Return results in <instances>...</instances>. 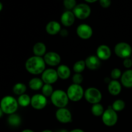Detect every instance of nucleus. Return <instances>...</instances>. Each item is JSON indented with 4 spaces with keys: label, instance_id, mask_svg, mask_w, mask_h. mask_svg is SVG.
<instances>
[{
    "label": "nucleus",
    "instance_id": "f257e3e1",
    "mask_svg": "<svg viewBox=\"0 0 132 132\" xmlns=\"http://www.w3.org/2000/svg\"><path fill=\"white\" fill-rule=\"evenodd\" d=\"M25 68L32 75L41 74L46 69V63L43 57L34 55L30 57L25 62Z\"/></svg>",
    "mask_w": 132,
    "mask_h": 132
},
{
    "label": "nucleus",
    "instance_id": "f03ea898",
    "mask_svg": "<svg viewBox=\"0 0 132 132\" xmlns=\"http://www.w3.org/2000/svg\"><path fill=\"white\" fill-rule=\"evenodd\" d=\"M19 104L18 100L11 95L4 96L0 101V107L5 114L11 115L18 110Z\"/></svg>",
    "mask_w": 132,
    "mask_h": 132
},
{
    "label": "nucleus",
    "instance_id": "7ed1b4c3",
    "mask_svg": "<svg viewBox=\"0 0 132 132\" xmlns=\"http://www.w3.org/2000/svg\"><path fill=\"white\" fill-rule=\"evenodd\" d=\"M50 99L52 103L58 108H65L70 101L67 92L62 90H54Z\"/></svg>",
    "mask_w": 132,
    "mask_h": 132
},
{
    "label": "nucleus",
    "instance_id": "20e7f679",
    "mask_svg": "<svg viewBox=\"0 0 132 132\" xmlns=\"http://www.w3.org/2000/svg\"><path fill=\"white\" fill-rule=\"evenodd\" d=\"M67 94L70 101H72L73 102H77L81 100L83 97L85 91L81 85L73 83L68 86Z\"/></svg>",
    "mask_w": 132,
    "mask_h": 132
},
{
    "label": "nucleus",
    "instance_id": "39448f33",
    "mask_svg": "<svg viewBox=\"0 0 132 132\" xmlns=\"http://www.w3.org/2000/svg\"><path fill=\"white\" fill-rule=\"evenodd\" d=\"M84 97L88 103L94 104L100 103L103 95L99 89L95 87H90L85 91Z\"/></svg>",
    "mask_w": 132,
    "mask_h": 132
},
{
    "label": "nucleus",
    "instance_id": "423d86ee",
    "mask_svg": "<svg viewBox=\"0 0 132 132\" xmlns=\"http://www.w3.org/2000/svg\"><path fill=\"white\" fill-rule=\"evenodd\" d=\"M114 52L117 57L122 59L130 58L132 55V48L127 43L120 42L115 46Z\"/></svg>",
    "mask_w": 132,
    "mask_h": 132
},
{
    "label": "nucleus",
    "instance_id": "0eeeda50",
    "mask_svg": "<svg viewBox=\"0 0 132 132\" xmlns=\"http://www.w3.org/2000/svg\"><path fill=\"white\" fill-rule=\"evenodd\" d=\"M102 121L106 126H113L118 121V115L116 111L113 110L112 106H109L108 109L104 110L102 116Z\"/></svg>",
    "mask_w": 132,
    "mask_h": 132
},
{
    "label": "nucleus",
    "instance_id": "6e6552de",
    "mask_svg": "<svg viewBox=\"0 0 132 132\" xmlns=\"http://www.w3.org/2000/svg\"><path fill=\"white\" fill-rule=\"evenodd\" d=\"M76 18L79 19H86L91 14V8L87 3H79L76 5L73 10Z\"/></svg>",
    "mask_w": 132,
    "mask_h": 132
},
{
    "label": "nucleus",
    "instance_id": "1a4fd4ad",
    "mask_svg": "<svg viewBox=\"0 0 132 132\" xmlns=\"http://www.w3.org/2000/svg\"><path fill=\"white\" fill-rule=\"evenodd\" d=\"M47 104V99L42 94H36L31 97L30 105L37 110L44 109Z\"/></svg>",
    "mask_w": 132,
    "mask_h": 132
},
{
    "label": "nucleus",
    "instance_id": "9d476101",
    "mask_svg": "<svg viewBox=\"0 0 132 132\" xmlns=\"http://www.w3.org/2000/svg\"><path fill=\"white\" fill-rule=\"evenodd\" d=\"M58 75L56 70L54 68H48L41 73V79L45 84L52 85L57 81Z\"/></svg>",
    "mask_w": 132,
    "mask_h": 132
},
{
    "label": "nucleus",
    "instance_id": "9b49d317",
    "mask_svg": "<svg viewBox=\"0 0 132 132\" xmlns=\"http://www.w3.org/2000/svg\"><path fill=\"white\" fill-rule=\"evenodd\" d=\"M55 117L59 122L67 124L72 121V116L68 109L66 108H58L55 112Z\"/></svg>",
    "mask_w": 132,
    "mask_h": 132
},
{
    "label": "nucleus",
    "instance_id": "f8f14e48",
    "mask_svg": "<svg viewBox=\"0 0 132 132\" xmlns=\"http://www.w3.org/2000/svg\"><path fill=\"white\" fill-rule=\"evenodd\" d=\"M76 33L82 39H88L92 36L93 29L89 24L82 23L77 27Z\"/></svg>",
    "mask_w": 132,
    "mask_h": 132
},
{
    "label": "nucleus",
    "instance_id": "ddd939ff",
    "mask_svg": "<svg viewBox=\"0 0 132 132\" xmlns=\"http://www.w3.org/2000/svg\"><path fill=\"white\" fill-rule=\"evenodd\" d=\"M44 61L47 65L55 67L60 64L61 58L59 54L55 52H48L43 56Z\"/></svg>",
    "mask_w": 132,
    "mask_h": 132
},
{
    "label": "nucleus",
    "instance_id": "4468645a",
    "mask_svg": "<svg viewBox=\"0 0 132 132\" xmlns=\"http://www.w3.org/2000/svg\"><path fill=\"white\" fill-rule=\"evenodd\" d=\"M76 16L72 10H66L61 15V23L66 27L72 26L76 20Z\"/></svg>",
    "mask_w": 132,
    "mask_h": 132
},
{
    "label": "nucleus",
    "instance_id": "2eb2a0df",
    "mask_svg": "<svg viewBox=\"0 0 132 132\" xmlns=\"http://www.w3.org/2000/svg\"><path fill=\"white\" fill-rule=\"evenodd\" d=\"M96 55L101 61H106L110 58L112 55V50L108 45H101L97 48Z\"/></svg>",
    "mask_w": 132,
    "mask_h": 132
},
{
    "label": "nucleus",
    "instance_id": "dca6fc26",
    "mask_svg": "<svg viewBox=\"0 0 132 132\" xmlns=\"http://www.w3.org/2000/svg\"><path fill=\"white\" fill-rule=\"evenodd\" d=\"M85 61L86 63V67L92 70L98 69L101 64V62L99 58L95 55H89Z\"/></svg>",
    "mask_w": 132,
    "mask_h": 132
},
{
    "label": "nucleus",
    "instance_id": "f3484780",
    "mask_svg": "<svg viewBox=\"0 0 132 132\" xmlns=\"http://www.w3.org/2000/svg\"><path fill=\"white\" fill-rule=\"evenodd\" d=\"M45 30L49 35L54 36L60 32L61 30V27L59 22L56 21H51L47 23L46 27H45Z\"/></svg>",
    "mask_w": 132,
    "mask_h": 132
},
{
    "label": "nucleus",
    "instance_id": "a211bd4d",
    "mask_svg": "<svg viewBox=\"0 0 132 132\" xmlns=\"http://www.w3.org/2000/svg\"><path fill=\"white\" fill-rule=\"evenodd\" d=\"M108 90L111 95L114 96L118 95L122 90V85L117 80H111L108 83Z\"/></svg>",
    "mask_w": 132,
    "mask_h": 132
},
{
    "label": "nucleus",
    "instance_id": "6ab92c4d",
    "mask_svg": "<svg viewBox=\"0 0 132 132\" xmlns=\"http://www.w3.org/2000/svg\"><path fill=\"white\" fill-rule=\"evenodd\" d=\"M121 83L125 88H132V70L128 69L123 72L121 77Z\"/></svg>",
    "mask_w": 132,
    "mask_h": 132
},
{
    "label": "nucleus",
    "instance_id": "aec40b11",
    "mask_svg": "<svg viewBox=\"0 0 132 132\" xmlns=\"http://www.w3.org/2000/svg\"><path fill=\"white\" fill-rule=\"evenodd\" d=\"M57 73L59 78L61 79H68L71 75L70 68L66 64H60L57 68Z\"/></svg>",
    "mask_w": 132,
    "mask_h": 132
},
{
    "label": "nucleus",
    "instance_id": "412c9836",
    "mask_svg": "<svg viewBox=\"0 0 132 132\" xmlns=\"http://www.w3.org/2000/svg\"><path fill=\"white\" fill-rule=\"evenodd\" d=\"M33 53L34 55L39 57H42L46 54V46L45 43L42 42H37L34 45Z\"/></svg>",
    "mask_w": 132,
    "mask_h": 132
},
{
    "label": "nucleus",
    "instance_id": "4be33fe9",
    "mask_svg": "<svg viewBox=\"0 0 132 132\" xmlns=\"http://www.w3.org/2000/svg\"><path fill=\"white\" fill-rule=\"evenodd\" d=\"M44 85L43 81H42L41 78L39 77H34L29 81L28 82V86L30 88L34 91L41 90Z\"/></svg>",
    "mask_w": 132,
    "mask_h": 132
},
{
    "label": "nucleus",
    "instance_id": "5701e85b",
    "mask_svg": "<svg viewBox=\"0 0 132 132\" xmlns=\"http://www.w3.org/2000/svg\"><path fill=\"white\" fill-rule=\"evenodd\" d=\"M7 121L9 125L11 126L17 127V126H19L21 123V118L19 115L15 113L9 115L7 119Z\"/></svg>",
    "mask_w": 132,
    "mask_h": 132
},
{
    "label": "nucleus",
    "instance_id": "b1692460",
    "mask_svg": "<svg viewBox=\"0 0 132 132\" xmlns=\"http://www.w3.org/2000/svg\"><path fill=\"white\" fill-rule=\"evenodd\" d=\"M12 91L14 94L19 96L25 94V92L27 91V86L23 82H17L13 86Z\"/></svg>",
    "mask_w": 132,
    "mask_h": 132
},
{
    "label": "nucleus",
    "instance_id": "393cba45",
    "mask_svg": "<svg viewBox=\"0 0 132 132\" xmlns=\"http://www.w3.org/2000/svg\"><path fill=\"white\" fill-rule=\"evenodd\" d=\"M17 100L19 106H21V107H27L31 103V97L27 94L19 95Z\"/></svg>",
    "mask_w": 132,
    "mask_h": 132
},
{
    "label": "nucleus",
    "instance_id": "a878e982",
    "mask_svg": "<svg viewBox=\"0 0 132 132\" xmlns=\"http://www.w3.org/2000/svg\"><path fill=\"white\" fill-rule=\"evenodd\" d=\"M91 112L92 113L94 116H96V117L102 116L104 112V107L100 103H97V104H92V106L91 108Z\"/></svg>",
    "mask_w": 132,
    "mask_h": 132
},
{
    "label": "nucleus",
    "instance_id": "bb28decb",
    "mask_svg": "<svg viewBox=\"0 0 132 132\" xmlns=\"http://www.w3.org/2000/svg\"><path fill=\"white\" fill-rule=\"evenodd\" d=\"M86 63L85 61L79 60L76 61L73 66V70L75 73H81L86 68Z\"/></svg>",
    "mask_w": 132,
    "mask_h": 132
},
{
    "label": "nucleus",
    "instance_id": "cd10ccee",
    "mask_svg": "<svg viewBox=\"0 0 132 132\" xmlns=\"http://www.w3.org/2000/svg\"><path fill=\"white\" fill-rule=\"evenodd\" d=\"M111 106H112V109L116 111V112H121L125 109L126 104H125V101L122 99H117L113 102Z\"/></svg>",
    "mask_w": 132,
    "mask_h": 132
},
{
    "label": "nucleus",
    "instance_id": "c85d7f7f",
    "mask_svg": "<svg viewBox=\"0 0 132 132\" xmlns=\"http://www.w3.org/2000/svg\"><path fill=\"white\" fill-rule=\"evenodd\" d=\"M42 94L45 95L46 97H51L52 94L54 92V89H53L52 86V85H49V84H44L43 86L42 89Z\"/></svg>",
    "mask_w": 132,
    "mask_h": 132
},
{
    "label": "nucleus",
    "instance_id": "c756f323",
    "mask_svg": "<svg viewBox=\"0 0 132 132\" xmlns=\"http://www.w3.org/2000/svg\"><path fill=\"white\" fill-rule=\"evenodd\" d=\"M76 0H63V5L67 10H73L77 5Z\"/></svg>",
    "mask_w": 132,
    "mask_h": 132
},
{
    "label": "nucleus",
    "instance_id": "7c9ffc66",
    "mask_svg": "<svg viewBox=\"0 0 132 132\" xmlns=\"http://www.w3.org/2000/svg\"><path fill=\"white\" fill-rule=\"evenodd\" d=\"M122 72L119 68H115L111 71L110 77L112 79V80H117L119 78H121L122 76Z\"/></svg>",
    "mask_w": 132,
    "mask_h": 132
},
{
    "label": "nucleus",
    "instance_id": "2f4dec72",
    "mask_svg": "<svg viewBox=\"0 0 132 132\" xmlns=\"http://www.w3.org/2000/svg\"><path fill=\"white\" fill-rule=\"evenodd\" d=\"M72 81L73 84L81 85L83 81V76L81 73H76L72 77Z\"/></svg>",
    "mask_w": 132,
    "mask_h": 132
},
{
    "label": "nucleus",
    "instance_id": "473e14b6",
    "mask_svg": "<svg viewBox=\"0 0 132 132\" xmlns=\"http://www.w3.org/2000/svg\"><path fill=\"white\" fill-rule=\"evenodd\" d=\"M101 6L104 9H107L110 7L112 4V0H99Z\"/></svg>",
    "mask_w": 132,
    "mask_h": 132
},
{
    "label": "nucleus",
    "instance_id": "72a5a7b5",
    "mask_svg": "<svg viewBox=\"0 0 132 132\" xmlns=\"http://www.w3.org/2000/svg\"><path fill=\"white\" fill-rule=\"evenodd\" d=\"M123 65L125 68L130 69L132 67V60L130 58H126L123 61Z\"/></svg>",
    "mask_w": 132,
    "mask_h": 132
},
{
    "label": "nucleus",
    "instance_id": "f704fd0d",
    "mask_svg": "<svg viewBox=\"0 0 132 132\" xmlns=\"http://www.w3.org/2000/svg\"><path fill=\"white\" fill-rule=\"evenodd\" d=\"M60 35L62 36V37H67V36H68V32L67 30L66 29H61L60 31Z\"/></svg>",
    "mask_w": 132,
    "mask_h": 132
},
{
    "label": "nucleus",
    "instance_id": "c9c22d12",
    "mask_svg": "<svg viewBox=\"0 0 132 132\" xmlns=\"http://www.w3.org/2000/svg\"><path fill=\"white\" fill-rule=\"evenodd\" d=\"M69 132H85V131H83V130H81V129L76 128V129H73V130H71V131Z\"/></svg>",
    "mask_w": 132,
    "mask_h": 132
},
{
    "label": "nucleus",
    "instance_id": "e433bc0d",
    "mask_svg": "<svg viewBox=\"0 0 132 132\" xmlns=\"http://www.w3.org/2000/svg\"><path fill=\"white\" fill-rule=\"evenodd\" d=\"M87 3H94L99 0H85Z\"/></svg>",
    "mask_w": 132,
    "mask_h": 132
},
{
    "label": "nucleus",
    "instance_id": "4c0bfd02",
    "mask_svg": "<svg viewBox=\"0 0 132 132\" xmlns=\"http://www.w3.org/2000/svg\"><path fill=\"white\" fill-rule=\"evenodd\" d=\"M21 132H34V131L32 130H30V129H25V130H23Z\"/></svg>",
    "mask_w": 132,
    "mask_h": 132
},
{
    "label": "nucleus",
    "instance_id": "58836bf2",
    "mask_svg": "<svg viewBox=\"0 0 132 132\" xmlns=\"http://www.w3.org/2000/svg\"><path fill=\"white\" fill-rule=\"evenodd\" d=\"M3 114H4L3 112L2 109H1V107H0V118H1V117H3Z\"/></svg>",
    "mask_w": 132,
    "mask_h": 132
},
{
    "label": "nucleus",
    "instance_id": "ea45409f",
    "mask_svg": "<svg viewBox=\"0 0 132 132\" xmlns=\"http://www.w3.org/2000/svg\"><path fill=\"white\" fill-rule=\"evenodd\" d=\"M3 5L2 3L0 1V12L3 10Z\"/></svg>",
    "mask_w": 132,
    "mask_h": 132
},
{
    "label": "nucleus",
    "instance_id": "a19ab883",
    "mask_svg": "<svg viewBox=\"0 0 132 132\" xmlns=\"http://www.w3.org/2000/svg\"><path fill=\"white\" fill-rule=\"evenodd\" d=\"M41 132H53V131H52V130H45Z\"/></svg>",
    "mask_w": 132,
    "mask_h": 132
},
{
    "label": "nucleus",
    "instance_id": "79ce46f5",
    "mask_svg": "<svg viewBox=\"0 0 132 132\" xmlns=\"http://www.w3.org/2000/svg\"><path fill=\"white\" fill-rule=\"evenodd\" d=\"M58 132H69V131H68V130H61Z\"/></svg>",
    "mask_w": 132,
    "mask_h": 132
},
{
    "label": "nucleus",
    "instance_id": "37998d69",
    "mask_svg": "<svg viewBox=\"0 0 132 132\" xmlns=\"http://www.w3.org/2000/svg\"><path fill=\"white\" fill-rule=\"evenodd\" d=\"M131 60H132V55H131Z\"/></svg>",
    "mask_w": 132,
    "mask_h": 132
}]
</instances>
